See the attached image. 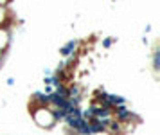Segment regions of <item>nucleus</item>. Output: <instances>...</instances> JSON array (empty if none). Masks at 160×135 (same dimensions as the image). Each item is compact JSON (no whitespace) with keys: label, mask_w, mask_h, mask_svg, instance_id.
<instances>
[{"label":"nucleus","mask_w":160,"mask_h":135,"mask_svg":"<svg viewBox=\"0 0 160 135\" xmlns=\"http://www.w3.org/2000/svg\"><path fill=\"white\" fill-rule=\"evenodd\" d=\"M49 103L54 104L56 106V110H65L67 108V99L65 97H61V95H58V94H51L49 95Z\"/></svg>","instance_id":"nucleus-1"},{"label":"nucleus","mask_w":160,"mask_h":135,"mask_svg":"<svg viewBox=\"0 0 160 135\" xmlns=\"http://www.w3.org/2000/svg\"><path fill=\"white\" fill-rule=\"evenodd\" d=\"M115 115H117V121H119V123H126V121H129V119L137 117V115L131 114L129 110H126L124 106H119V108H115Z\"/></svg>","instance_id":"nucleus-2"},{"label":"nucleus","mask_w":160,"mask_h":135,"mask_svg":"<svg viewBox=\"0 0 160 135\" xmlns=\"http://www.w3.org/2000/svg\"><path fill=\"white\" fill-rule=\"evenodd\" d=\"M88 124H90V128H92V132H94V133H101V132H106V124H105L103 121L96 119V117H94V119H92V121H90Z\"/></svg>","instance_id":"nucleus-3"},{"label":"nucleus","mask_w":160,"mask_h":135,"mask_svg":"<svg viewBox=\"0 0 160 135\" xmlns=\"http://www.w3.org/2000/svg\"><path fill=\"white\" fill-rule=\"evenodd\" d=\"M106 130H110L112 133H117V132L122 130V124H121L119 121H115V119H110V123L106 124Z\"/></svg>","instance_id":"nucleus-4"},{"label":"nucleus","mask_w":160,"mask_h":135,"mask_svg":"<svg viewBox=\"0 0 160 135\" xmlns=\"http://www.w3.org/2000/svg\"><path fill=\"white\" fill-rule=\"evenodd\" d=\"M34 101H40V104H49V95L47 94H42V92H36L32 95Z\"/></svg>","instance_id":"nucleus-5"},{"label":"nucleus","mask_w":160,"mask_h":135,"mask_svg":"<svg viewBox=\"0 0 160 135\" xmlns=\"http://www.w3.org/2000/svg\"><path fill=\"white\" fill-rule=\"evenodd\" d=\"M76 45H77V40H74V42H68V43H67V47H63L59 52H61V54H70V52L76 49Z\"/></svg>","instance_id":"nucleus-6"},{"label":"nucleus","mask_w":160,"mask_h":135,"mask_svg":"<svg viewBox=\"0 0 160 135\" xmlns=\"http://www.w3.org/2000/svg\"><path fill=\"white\" fill-rule=\"evenodd\" d=\"M54 94H58V95H61V97H65V99H67V86H65V85H58V86H56V92Z\"/></svg>","instance_id":"nucleus-7"},{"label":"nucleus","mask_w":160,"mask_h":135,"mask_svg":"<svg viewBox=\"0 0 160 135\" xmlns=\"http://www.w3.org/2000/svg\"><path fill=\"white\" fill-rule=\"evenodd\" d=\"M54 119H56V121H59V119H65V117H67V112H65V110H54Z\"/></svg>","instance_id":"nucleus-8"},{"label":"nucleus","mask_w":160,"mask_h":135,"mask_svg":"<svg viewBox=\"0 0 160 135\" xmlns=\"http://www.w3.org/2000/svg\"><path fill=\"white\" fill-rule=\"evenodd\" d=\"M110 43H112V38H106V40L103 42V45H105V47H110Z\"/></svg>","instance_id":"nucleus-9"}]
</instances>
